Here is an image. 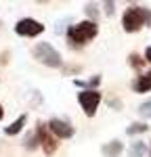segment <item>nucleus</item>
<instances>
[{
  "label": "nucleus",
  "instance_id": "obj_16",
  "mask_svg": "<svg viewBox=\"0 0 151 157\" xmlns=\"http://www.w3.org/2000/svg\"><path fill=\"white\" fill-rule=\"evenodd\" d=\"M138 113H141L143 117H147V120L151 117V98H149V101H145V103L138 107Z\"/></svg>",
  "mask_w": 151,
  "mask_h": 157
},
{
  "label": "nucleus",
  "instance_id": "obj_11",
  "mask_svg": "<svg viewBox=\"0 0 151 157\" xmlns=\"http://www.w3.org/2000/svg\"><path fill=\"white\" fill-rule=\"evenodd\" d=\"M76 86H80V88H84V90H97V86L101 84V75H92L90 80H76L74 82Z\"/></svg>",
  "mask_w": 151,
  "mask_h": 157
},
{
  "label": "nucleus",
  "instance_id": "obj_10",
  "mask_svg": "<svg viewBox=\"0 0 151 157\" xmlns=\"http://www.w3.org/2000/svg\"><path fill=\"white\" fill-rule=\"evenodd\" d=\"M122 149H124V145L120 140H109L107 145H103V155L105 157H120Z\"/></svg>",
  "mask_w": 151,
  "mask_h": 157
},
{
  "label": "nucleus",
  "instance_id": "obj_9",
  "mask_svg": "<svg viewBox=\"0 0 151 157\" xmlns=\"http://www.w3.org/2000/svg\"><path fill=\"white\" fill-rule=\"evenodd\" d=\"M25 121H27V115L23 113V115H19L17 120L13 121L11 126H6V128H4V134H6V136H15V134H19L21 130H23Z\"/></svg>",
  "mask_w": 151,
  "mask_h": 157
},
{
  "label": "nucleus",
  "instance_id": "obj_17",
  "mask_svg": "<svg viewBox=\"0 0 151 157\" xmlns=\"http://www.w3.org/2000/svg\"><path fill=\"white\" fill-rule=\"evenodd\" d=\"M86 15L90 17V21H95L97 23V17H99V11H97V4H86Z\"/></svg>",
  "mask_w": 151,
  "mask_h": 157
},
{
  "label": "nucleus",
  "instance_id": "obj_3",
  "mask_svg": "<svg viewBox=\"0 0 151 157\" xmlns=\"http://www.w3.org/2000/svg\"><path fill=\"white\" fill-rule=\"evenodd\" d=\"M32 55H34V59L38 63H42L46 67H61L63 65L61 52L55 48L52 44H48V42H38L36 46H34V50H32Z\"/></svg>",
  "mask_w": 151,
  "mask_h": 157
},
{
  "label": "nucleus",
  "instance_id": "obj_21",
  "mask_svg": "<svg viewBox=\"0 0 151 157\" xmlns=\"http://www.w3.org/2000/svg\"><path fill=\"white\" fill-rule=\"evenodd\" d=\"M2 117H4V107L0 105V121H2Z\"/></svg>",
  "mask_w": 151,
  "mask_h": 157
},
{
  "label": "nucleus",
  "instance_id": "obj_15",
  "mask_svg": "<svg viewBox=\"0 0 151 157\" xmlns=\"http://www.w3.org/2000/svg\"><path fill=\"white\" fill-rule=\"evenodd\" d=\"M23 147H25V149H29V151H34V149H36V147H38V136H36V132H32V134H27V136H25Z\"/></svg>",
  "mask_w": 151,
  "mask_h": 157
},
{
  "label": "nucleus",
  "instance_id": "obj_1",
  "mask_svg": "<svg viewBox=\"0 0 151 157\" xmlns=\"http://www.w3.org/2000/svg\"><path fill=\"white\" fill-rule=\"evenodd\" d=\"M97 34H99V25L95 23V21H90V19H86V21L69 25L65 38H67V42L74 48H82V46H86L90 40H95Z\"/></svg>",
  "mask_w": 151,
  "mask_h": 157
},
{
  "label": "nucleus",
  "instance_id": "obj_18",
  "mask_svg": "<svg viewBox=\"0 0 151 157\" xmlns=\"http://www.w3.org/2000/svg\"><path fill=\"white\" fill-rule=\"evenodd\" d=\"M113 6H115L113 2H105V13L107 15H113Z\"/></svg>",
  "mask_w": 151,
  "mask_h": 157
},
{
  "label": "nucleus",
  "instance_id": "obj_12",
  "mask_svg": "<svg viewBox=\"0 0 151 157\" xmlns=\"http://www.w3.org/2000/svg\"><path fill=\"white\" fill-rule=\"evenodd\" d=\"M145 151H147L145 143L137 140V143H132V145H130V149H128V157H143V155H145Z\"/></svg>",
  "mask_w": 151,
  "mask_h": 157
},
{
  "label": "nucleus",
  "instance_id": "obj_13",
  "mask_svg": "<svg viewBox=\"0 0 151 157\" xmlns=\"http://www.w3.org/2000/svg\"><path fill=\"white\" fill-rule=\"evenodd\" d=\"M149 130V126L147 124H130L128 128H126V134L128 136H134V134H143Z\"/></svg>",
  "mask_w": 151,
  "mask_h": 157
},
{
  "label": "nucleus",
  "instance_id": "obj_20",
  "mask_svg": "<svg viewBox=\"0 0 151 157\" xmlns=\"http://www.w3.org/2000/svg\"><path fill=\"white\" fill-rule=\"evenodd\" d=\"M145 61H147V63H151V46L145 50Z\"/></svg>",
  "mask_w": 151,
  "mask_h": 157
},
{
  "label": "nucleus",
  "instance_id": "obj_7",
  "mask_svg": "<svg viewBox=\"0 0 151 157\" xmlns=\"http://www.w3.org/2000/svg\"><path fill=\"white\" fill-rule=\"evenodd\" d=\"M46 128L50 130V134H52L57 140H61V138H72L74 132H76L74 126H72L67 120H61V117H52V120H48Z\"/></svg>",
  "mask_w": 151,
  "mask_h": 157
},
{
  "label": "nucleus",
  "instance_id": "obj_22",
  "mask_svg": "<svg viewBox=\"0 0 151 157\" xmlns=\"http://www.w3.org/2000/svg\"><path fill=\"white\" fill-rule=\"evenodd\" d=\"M149 157H151V147H149Z\"/></svg>",
  "mask_w": 151,
  "mask_h": 157
},
{
  "label": "nucleus",
  "instance_id": "obj_6",
  "mask_svg": "<svg viewBox=\"0 0 151 157\" xmlns=\"http://www.w3.org/2000/svg\"><path fill=\"white\" fill-rule=\"evenodd\" d=\"M42 32H44V25L38 19H32V17H23L15 23V34L21 38H36Z\"/></svg>",
  "mask_w": 151,
  "mask_h": 157
},
{
  "label": "nucleus",
  "instance_id": "obj_5",
  "mask_svg": "<svg viewBox=\"0 0 151 157\" xmlns=\"http://www.w3.org/2000/svg\"><path fill=\"white\" fill-rule=\"evenodd\" d=\"M36 136H38V145L42 147V151H44L48 157L57 153V149H59V140L50 134V130L46 128L44 121H40V124L36 126Z\"/></svg>",
  "mask_w": 151,
  "mask_h": 157
},
{
  "label": "nucleus",
  "instance_id": "obj_19",
  "mask_svg": "<svg viewBox=\"0 0 151 157\" xmlns=\"http://www.w3.org/2000/svg\"><path fill=\"white\" fill-rule=\"evenodd\" d=\"M6 57H9V52H2L0 55V65H6Z\"/></svg>",
  "mask_w": 151,
  "mask_h": 157
},
{
  "label": "nucleus",
  "instance_id": "obj_8",
  "mask_svg": "<svg viewBox=\"0 0 151 157\" xmlns=\"http://www.w3.org/2000/svg\"><path fill=\"white\" fill-rule=\"evenodd\" d=\"M132 90L134 92H149L151 90V71L138 75L137 80L132 82Z\"/></svg>",
  "mask_w": 151,
  "mask_h": 157
},
{
  "label": "nucleus",
  "instance_id": "obj_2",
  "mask_svg": "<svg viewBox=\"0 0 151 157\" xmlns=\"http://www.w3.org/2000/svg\"><path fill=\"white\" fill-rule=\"evenodd\" d=\"M143 25H151V11L145 9V6H137V4L128 6L124 11V15H122V27H124V32L134 34Z\"/></svg>",
  "mask_w": 151,
  "mask_h": 157
},
{
  "label": "nucleus",
  "instance_id": "obj_4",
  "mask_svg": "<svg viewBox=\"0 0 151 157\" xmlns=\"http://www.w3.org/2000/svg\"><path fill=\"white\" fill-rule=\"evenodd\" d=\"M101 98H103V94L99 90H82V92H78V103H80L82 111L88 117H95V113H97V109L101 105Z\"/></svg>",
  "mask_w": 151,
  "mask_h": 157
},
{
  "label": "nucleus",
  "instance_id": "obj_14",
  "mask_svg": "<svg viewBox=\"0 0 151 157\" xmlns=\"http://www.w3.org/2000/svg\"><path fill=\"white\" fill-rule=\"evenodd\" d=\"M128 63H130V67H134V69H141V67L145 65V59H141L137 52H130V55H128Z\"/></svg>",
  "mask_w": 151,
  "mask_h": 157
}]
</instances>
